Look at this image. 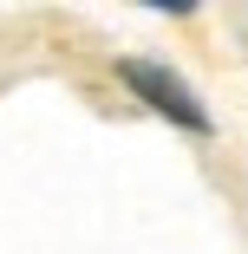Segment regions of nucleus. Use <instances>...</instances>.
<instances>
[{
    "label": "nucleus",
    "instance_id": "f257e3e1",
    "mask_svg": "<svg viewBox=\"0 0 248 254\" xmlns=\"http://www.w3.org/2000/svg\"><path fill=\"white\" fill-rule=\"evenodd\" d=\"M118 78H124L157 118H170V124H183V130H196V137L216 130V124H209V105L196 98V85L176 78L170 65H157V59H118Z\"/></svg>",
    "mask_w": 248,
    "mask_h": 254
}]
</instances>
